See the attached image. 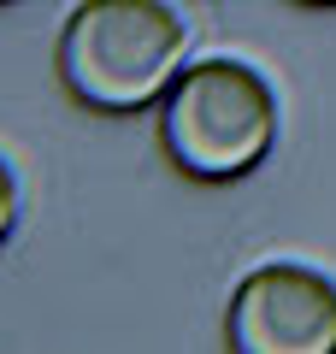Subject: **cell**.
Here are the masks:
<instances>
[{
	"label": "cell",
	"instance_id": "2",
	"mask_svg": "<svg viewBox=\"0 0 336 354\" xmlns=\"http://www.w3.org/2000/svg\"><path fill=\"white\" fill-rule=\"evenodd\" d=\"M277 142V95L242 59L183 65L160 95V148L195 183H236Z\"/></svg>",
	"mask_w": 336,
	"mask_h": 354
},
{
	"label": "cell",
	"instance_id": "5",
	"mask_svg": "<svg viewBox=\"0 0 336 354\" xmlns=\"http://www.w3.org/2000/svg\"><path fill=\"white\" fill-rule=\"evenodd\" d=\"M301 6H336V0H301Z\"/></svg>",
	"mask_w": 336,
	"mask_h": 354
},
{
	"label": "cell",
	"instance_id": "4",
	"mask_svg": "<svg viewBox=\"0 0 336 354\" xmlns=\"http://www.w3.org/2000/svg\"><path fill=\"white\" fill-rule=\"evenodd\" d=\"M12 225H18V177H12V165L0 160V242L12 236Z\"/></svg>",
	"mask_w": 336,
	"mask_h": 354
},
{
	"label": "cell",
	"instance_id": "1",
	"mask_svg": "<svg viewBox=\"0 0 336 354\" xmlns=\"http://www.w3.org/2000/svg\"><path fill=\"white\" fill-rule=\"evenodd\" d=\"M189 24L165 0H83L59 30V83L88 113H142L177 83Z\"/></svg>",
	"mask_w": 336,
	"mask_h": 354
},
{
	"label": "cell",
	"instance_id": "3",
	"mask_svg": "<svg viewBox=\"0 0 336 354\" xmlns=\"http://www.w3.org/2000/svg\"><path fill=\"white\" fill-rule=\"evenodd\" d=\"M224 337L242 354H336V283L312 266H260L230 295Z\"/></svg>",
	"mask_w": 336,
	"mask_h": 354
}]
</instances>
